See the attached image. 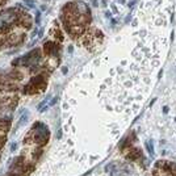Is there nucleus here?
<instances>
[{
	"label": "nucleus",
	"instance_id": "obj_5",
	"mask_svg": "<svg viewBox=\"0 0 176 176\" xmlns=\"http://www.w3.org/2000/svg\"><path fill=\"white\" fill-rule=\"evenodd\" d=\"M39 18H41V16H39V12H37V22H39Z\"/></svg>",
	"mask_w": 176,
	"mask_h": 176
},
{
	"label": "nucleus",
	"instance_id": "obj_3",
	"mask_svg": "<svg viewBox=\"0 0 176 176\" xmlns=\"http://www.w3.org/2000/svg\"><path fill=\"white\" fill-rule=\"evenodd\" d=\"M24 3H25L29 8H34V7H36V3H34L33 0H24Z\"/></svg>",
	"mask_w": 176,
	"mask_h": 176
},
{
	"label": "nucleus",
	"instance_id": "obj_4",
	"mask_svg": "<svg viewBox=\"0 0 176 176\" xmlns=\"http://www.w3.org/2000/svg\"><path fill=\"white\" fill-rule=\"evenodd\" d=\"M146 147H147V150H149L150 154H154V146H152V143L147 142V143H146Z\"/></svg>",
	"mask_w": 176,
	"mask_h": 176
},
{
	"label": "nucleus",
	"instance_id": "obj_1",
	"mask_svg": "<svg viewBox=\"0 0 176 176\" xmlns=\"http://www.w3.org/2000/svg\"><path fill=\"white\" fill-rule=\"evenodd\" d=\"M17 15H16L15 9H7L0 15V22L1 24H12L16 20Z\"/></svg>",
	"mask_w": 176,
	"mask_h": 176
},
{
	"label": "nucleus",
	"instance_id": "obj_2",
	"mask_svg": "<svg viewBox=\"0 0 176 176\" xmlns=\"http://www.w3.org/2000/svg\"><path fill=\"white\" fill-rule=\"evenodd\" d=\"M26 118H28V112H25L22 116H21V118H20V122L17 123V128H18V126H21V125H22L24 122H26Z\"/></svg>",
	"mask_w": 176,
	"mask_h": 176
}]
</instances>
